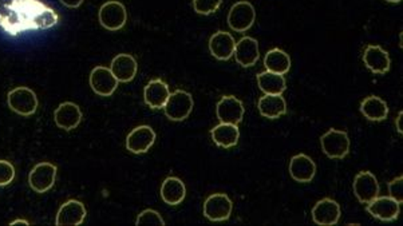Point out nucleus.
<instances>
[{"instance_id": "obj_1", "label": "nucleus", "mask_w": 403, "mask_h": 226, "mask_svg": "<svg viewBox=\"0 0 403 226\" xmlns=\"http://www.w3.org/2000/svg\"><path fill=\"white\" fill-rule=\"evenodd\" d=\"M58 20V14L40 0H0V27L13 36L52 29Z\"/></svg>"}, {"instance_id": "obj_2", "label": "nucleus", "mask_w": 403, "mask_h": 226, "mask_svg": "<svg viewBox=\"0 0 403 226\" xmlns=\"http://www.w3.org/2000/svg\"><path fill=\"white\" fill-rule=\"evenodd\" d=\"M194 101L193 97L185 90H175L172 92L164 106L165 115L171 121L181 122L187 120L192 113Z\"/></svg>"}, {"instance_id": "obj_3", "label": "nucleus", "mask_w": 403, "mask_h": 226, "mask_svg": "<svg viewBox=\"0 0 403 226\" xmlns=\"http://www.w3.org/2000/svg\"><path fill=\"white\" fill-rule=\"evenodd\" d=\"M322 150L331 159H343L350 152V138L346 131L330 129L320 138Z\"/></svg>"}, {"instance_id": "obj_4", "label": "nucleus", "mask_w": 403, "mask_h": 226, "mask_svg": "<svg viewBox=\"0 0 403 226\" xmlns=\"http://www.w3.org/2000/svg\"><path fill=\"white\" fill-rule=\"evenodd\" d=\"M8 107L19 115L30 117L38 108L36 94L29 87H17L11 90L7 95Z\"/></svg>"}, {"instance_id": "obj_5", "label": "nucleus", "mask_w": 403, "mask_h": 226, "mask_svg": "<svg viewBox=\"0 0 403 226\" xmlns=\"http://www.w3.org/2000/svg\"><path fill=\"white\" fill-rule=\"evenodd\" d=\"M101 26L109 31H118L126 24L127 13L123 3L117 0H110L102 4L98 13Z\"/></svg>"}, {"instance_id": "obj_6", "label": "nucleus", "mask_w": 403, "mask_h": 226, "mask_svg": "<svg viewBox=\"0 0 403 226\" xmlns=\"http://www.w3.org/2000/svg\"><path fill=\"white\" fill-rule=\"evenodd\" d=\"M256 20V11L249 1H237L229 10V27L236 33H246Z\"/></svg>"}, {"instance_id": "obj_7", "label": "nucleus", "mask_w": 403, "mask_h": 226, "mask_svg": "<svg viewBox=\"0 0 403 226\" xmlns=\"http://www.w3.org/2000/svg\"><path fill=\"white\" fill-rule=\"evenodd\" d=\"M233 210V204L227 194L214 193L204 202V216L213 223L228 220Z\"/></svg>"}, {"instance_id": "obj_8", "label": "nucleus", "mask_w": 403, "mask_h": 226, "mask_svg": "<svg viewBox=\"0 0 403 226\" xmlns=\"http://www.w3.org/2000/svg\"><path fill=\"white\" fill-rule=\"evenodd\" d=\"M156 142V133L150 126L142 124L133 129L126 138V149L133 154H143Z\"/></svg>"}, {"instance_id": "obj_9", "label": "nucleus", "mask_w": 403, "mask_h": 226, "mask_svg": "<svg viewBox=\"0 0 403 226\" xmlns=\"http://www.w3.org/2000/svg\"><path fill=\"white\" fill-rule=\"evenodd\" d=\"M56 166L50 162L38 163L30 172L29 184L30 188L36 193H46L50 191L55 184Z\"/></svg>"}, {"instance_id": "obj_10", "label": "nucleus", "mask_w": 403, "mask_h": 226, "mask_svg": "<svg viewBox=\"0 0 403 226\" xmlns=\"http://www.w3.org/2000/svg\"><path fill=\"white\" fill-rule=\"evenodd\" d=\"M244 104L233 95L223 97L216 106V115L221 123L239 124L244 118Z\"/></svg>"}, {"instance_id": "obj_11", "label": "nucleus", "mask_w": 403, "mask_h": 226, "mask_svg": "<svg viewBox=\"0 0 403 226\" xmlns=\"http://www.w3.org/2000/svg\"><path fill=\"white\" fill-rule=\"evenodd\" d=\"M118 83L120 82L113 75L111 70L104 66L94 67L90 74V86L100 97H111L113 92L117 90Z\"/></svg>"}, {"instance_id": "obj_12", "label": "nucleus", "mask_w": 403, "mask_h": 226, "mask_svg": "<svg viewBox=\"0 0 403 226\" xmlns=\"http://www.w3.org/2000/svg\"><path fill=\"white\" fill-rule=\"evenodd\" d=\"M354 194L361 204H368L379 195V184L371 172H361L352 184Z\"/></svg>"}, {"instance_id": "obj_13", "label": "nucleus", "mask_w": 403, "mask_h": 226, "mask_svg": "<svg viewBox=\"0 0 403 226\" xmlns=\"http://www.w3.org/2000/svg\"><path fill=\"white\" fill-rule=\"evenodd\" d=\"M368 211L375 218L390 223L398 218L401 211V204H398L394 198L388 197H377L368 204Z\"/></svg>"}, {"instance_id": "obj_14", "label": "nucleus", "mask_w": 403, "mask_h": 226, "mask_svg": "<svg viewBox=\"0 0 403 226\" xmlns=\"http://www.w3.org/2000/svg\"><path fill=\"white\" fill-rule=\"evenodd\" d=\"M86 218V208L81 201L70 200L65 202L56 214L55 224L58 226L81 225Z\"/></svg>"}, {"instance_id": "obj_15", "label": "nucleus", "mask_w": 403, "mask_h": 226, "mask_svg": "<svg viewBox=\"0 0 403 226\" xmlns=\"http://www.w3.org/2000/svg\"><path fill=\"white\" fill-rule=\"evenodd\" d=\"M233 56L236 58V62L242 67H252L258 63L260 58V50H259V43L256 39L251 36L242 38L235 47Z\"/></svg>"}, {"instance_id": "obj_16", "label": "nucleus", "mask_w": 403, "mask_h": 226, "mask_svg": "<svg viewBox=\"0 0 403 226\" xmlns=\"http://www.w3.org/2000/svg\"><path fill=\"white\" fill-rule=\"evenodd\" d=\"M313 220L317 225L333 226L340 220V207L331 198H323L313 209Z\"/></svg>"}, {"instance_id": "obj_17", "label": "nucleus", "mask_w": 403, "mask_h": 226, "mask_svg": "<svg viewBox=\"0 0 403 226\" xmlns=\"http://www.w3.org/2000/svg\"><path fill=\"white\" fill-rule=\"evenodd\" d=\"M110 70L113 75L117 78L118 82L127 83L134 79L139 71L137 60L130 54H118L110 65Z\"/></svg>"}, {"instance_id": "obj_18", "label": "nucleus", "mask_w": 403, "mask_h": 226, "mask_svg": "<svg viewBox=\"0 0 403 226\" xmlns=\"http://www.w3.org/2000/svg\"><path fill=\"white\" fill-rule=\"evenodd\" d=\"M54 121L59 129L70 131L72 129L78 127V124L82 121V111L72 102L61 104L54 113Z\"/></svg>"}, {"instance_id": "obj_19", "label": "nucleus", "mask_w": 403, "mask_h": 226, "mask_svg": "<svg viewBox=\"0 0 403 226\" xmlns=\"http://www.w3.org/2000/svg\"><path fill=\"white\" fill-rule=\"evenodd\" d=\"M316 174L315 162L306 154L292 156L290 161V175L300 184H307L314 179Z\"/></svg>"}, {"instance_id": "obj_20", "label": "nucleus", "mask_w": 403, "mask_h": 226, "mask_svg": "<svg viewBox=\"0 0 403 226\" xmlns=\"http://www.w3.org/2000/svg\"><path fill=\"white\" fill-rule=\"evenodd\" d=\"M236 40L226 31H217L210 39V51L219 60H229L233 56Z\"/></svg>"}, {"instance_id": "obj_21", "label": "nucleus", "mask_w": 403, "mask_h": 226, "mask_svg": "<svg viewBox=\"0 0 403 226\" xmlns=\"http://www.w3.org/2000/svg\"><path fill=\"white\" fill-rule=\"evenodd\" d=\"M171 95L169 86L162 81V79H153L150 81L143 90V98L145 104L149 107L158 110L164 108L168 98Z\"/></svg>"}, {"instance_id": "obj_22", "label": "nucleus", "mask_w": 403, "mask_h": 226, "mask_svg": "<svg viewBox=\"0 0 403 226\" xmlns=\"http://www.w3.org/2000/svg\"><path fill=\"white\" fill-rule=\"evenodd\" d=\"M363 63L374 74H386L390 70L388 52L381 46L370 45L363 52Z\"/></svg>"}, {"instance_id": "obj_23", "label": "nucleus", "mask_w": 403, "mask_h": 226, "mask_svg": "<svg viewBox=\"0 0 403 226\" xmlns=\"http://www.w3.org/2000/svg\"><path fill=\"white\" fill-rule=\"evenodd\" d=\"M212 140L214 145L223 149H229L237 145L240 138V130L237 124L232 123H221L214 126L211 131Z\"/></svg>"}, {"instance_id": "obj_24", "label": "nucleus", "mask_w": 403, "mask_h": 226, "mask_svg": "<svg viewBox=\"0 0 403 226\" xmlns=\"http://www.w3.org/2000/svg\"><path fill=\"white\" fill-rule=\"evenodd\" d=\"M185 184L177 177H168L161 185V198L165 204L175 207L185 200Z\"/></svg>"}, {"instance_id": "obj_25", "label": "nucleus", "mask_w": 403, "mask_h": 226, "mask_svg": "<svg viewBox=\"0 0 403 226\" xmlns=\"http://www.w3.org/2000/svg\"><path fill=\"white\" fill-rule=\"evenodd\" d=\"M259 113L264 118L276 120L287 113V104L281 95H268L265 94L259 99L258 104Z\"/></svg>"}, {"instance_id": "obj_26", "label": "nucleus", "mask_w": 403, "mask_h": 226, "mask_svg": "<svg viewBox=\"0 0 403 226\" xmlns=\"http://www.w3.org/2000/svg\"><path fill=\"white\" fill-rule=\"evenodd\" d=\"M361 113L368 118V121H384L388 115V106L379 97L371 95L361 104Z\"/></svg>"}, {"instance_id": "obj_27", "label": "nucleus", "mask_w": 403, "mask_h": 226, "mask_svg": "<svg viewBox=\"0 0 403 226\" xmlns=\"http://www.w3.org/2000/svg\"><path fill=\"white\" fill-rule=\"evenodd\" d=\"M264 66L267 71L285 75L291 69V58L285 51L280 49H272L264 56Z\"/></svg>"}, {"instance_id": "obj_28", "label": "nucleus", "mask_w": 403, "mask_h": 226, "mask_svg": "<svg viewBox=\"0 0 403 226\" xmlns=\"http://www.w3.org/2000/svg\"><path fill=\"white\" fill-rule=\"evenodd\" d=\"M258 85L268 95H281L287 88L285 78L271 71H264L258 75Z\"/></svg>"}, {"instance_id": "obj_29", "label": "nucleus", "mask_w": 403, "mask_h": 226, "mask_svg": "<svg viewBox=\"0 0 403 226\" xmlns=\"http://www.w3.org/2000/svg\"><path fill=\"white\" fill-rule=\"evenodd\" d=\"M136 225H165L164 218L161 217V214L153 210V209H146L142 213L139 214Z\"/></svg>"}, {"instance_id": "obj_30", "label": "nucleus", "mask_w": 403, "mask_h": 226, "mask_svg": "<svg viewBox=\"0 0 403 226\" xmlns=\"http://www.w3.org/2000/svg\"><path fill=\"white\" fill-rule=\"evenodd\" d=\"M223 0H193V8L200 15H211L216 13Z\"/></svg>"}, {"instance_id": "obj_31", "label": "nucleus", "mask_w": 403, "mask_h": 226, "mask_svg": "<svg viewBox=\"0 0 403 226\" xmlns=\"http://www.w3.org/2000/svg\"><path fill=\"white\" fill-rule=\"evenodd\" d=\"M15 178V168L11 162L0 159V186L10 185Z\"/></svg>"}, {"instance_id": "obj_32", "label": "nucleus", "mask_w": 403, "mask_h": 226, "mask_svg": "<svg viewBox=\"0 0 403 226\" xmlns=\"http://www.w3.org/2000/svg\"><path fill=\"white\" fill-rule=\"evenodd\" d=\"M388 194L394 198L398 204L403 202V177L400 175L388 184Z\"/></svg>"}, {"instance_id": "obj_33", "label": "nucleus", "mask_w": 403, "mask_h": 226, "mask_svg": "<svg viewBox=\"0 0 403 226\" xmlns=\"http://www.w3.org/2000/svg\"><path fill=\"white\" fill-rule=\"evenodd\" d=\"M61 3L69 8H78L84 3V0H61Z\"/></svg>"}, {"instance_id": "obj_34", "label": "nucleus", "mask_w": 403, "mask_h": 226, "mask_svg": "<svg viewBox=\"0 0 403 226\" xmlns=\"http://www.w3.org/2000/svg\"><path fill=\"white\" fill-rule=\"evenodd\" d=\"M402 117L403 113L401 111L400 114H398V118H397V121H395V126H397V131L402 136L403 133V127H402Z\"/></svg>"}, {"instance_id": "obj_35", "label": "nucleus", "mask_w": 403, "mask_h": 226, "mask_svg": "<svg viewBox=\"0 0 403 226\" xmlns=\"http://www.w3.org/2000/svg\"><path fill=\"white\" fill-rule=\"evenodd\" d=\"M10 225H30V224H29V221H26V220H17V221H13Z\"/></svg>"}, {"instance_id": "obj_36", "label": "nucleus", "mask_w": 403, "mask_h": 226, "mask_svg": "<svg viewBox=\"0 0 403 226\" xmlns=\"http://www.w3.org/2000/svg\"><path fill=\"white\" fill-rule=\"evenodd\" d=\"M386 1H388V3H400L401 0H386Z\"/></svg>"}]
</instances>
